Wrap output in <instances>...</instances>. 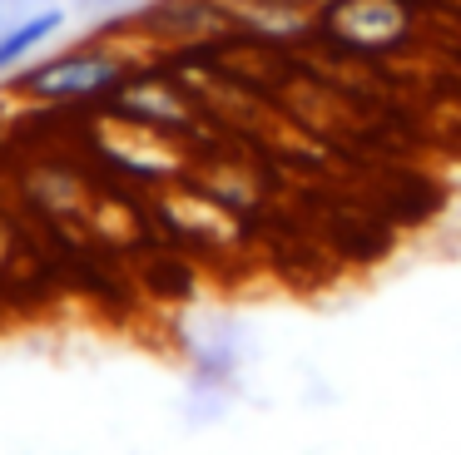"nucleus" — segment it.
Returning <instances> with one entry per match:
<instances>
[{"mask_svg":"<svg viewBox=\"0 0 461 455\" xmlns=\"http://www.w3.org/2000/svg\"><path fill=\"white\" fill-rule=\"evenodd\" d=\"M134 75V55L110 40H85L75 49L31 65L25 75H15L11 99L15 104H35V109H60V104H90V99H110L124 79Z\"/></svg>","mask_w":461,"mask_h":455,"instance_id":"1","label":"nucleus"},{"mask_svg":"<svg viewBox=\"0 0 461 455\" xmlns=\"http://www.w3.org/2000/svg\"><path fill=\"white\" fill-rule=\"evenodd\" d=\"M417 30L407 0H322V35L352 55L402 49Z\"/></svg>","mask_w":461,"mask_h":455,"instance_id":"2","label":"nucleus"},{"mask_svg":"<svg viewBox=\"0 0 461 455\" xmlns=\"http://www.w3.org/2000/svg\"><path fill=\"white\" fill-rule=\"evenodd\" d=\"M110 114L124 119V124H134V129H149V134L189 124V104L179 99V89H174L169 79H154V75H130L124 79V85L110 94Z\"/></svg>","mask_w":461,"mask_h":455,"instance_id":"3","label":"nucleus"},{"mask_svg":"<svg viewBox=\"0 0 461 455\" xmlns=\"http://www.w3.org/2000/svg\"><path fill=\"white\" fill-rule=\"evenodd\" d=\"M140 20L154 35L199 40V35H209V30L229 25V5H219V0H159V5H149Z\"/></svg>","mask_w":461,"mask_h":455,"instance_id":"4","label":"nucleus"},{"mask_svg":"<svg viewBox=\"0 0 461 455\" xmlns=\"http://www.w3.org/2000/svg\"><path fill=\"white\" fill-rule=\"evenodd\" d=\"M60 25H65V10L60 5H45V10H35V15L5 25V30H0V75H5V69H15L25 55H31V49H41Z\"/></svg>","mask_w":461,"mask_h":455,"instance_id":"5","label":"nucleus"},{"mask_svg":"<svg viewBox=\"0 0 461 455\" xmlns=\"http://www.w3.org/2000/svg\"><path fill=\"white\" fill-rule=\"evenodd\" d=\"M11 89H0V138H5V129H11Z\"/></svg>","mask_w":461,"mask_h":455,"instance_id":"6","label":"nucleus"},{"mask_svg":"<svg viewBox=\"0 0 461 455\" xmlns=\"http://www.w3.org/2000/svg\"><path fill=\"white\" fill-rule=\"evenodd\" d=\"M263 5H283V10H308V5H318V0H263Z\"/></svg>","mask_w":461,"mask_h":455,"instance_id":"7","label":"nucleus"},{"mask_svg":"<svg viewBox=\"0 0 461 455\" xmlns=\"http://www.w3.org/2000/svg\"><path fill=\"white\" fill-rule=\"evenodd\" d=\"M0 267H5V228H0Z\"/></svg>","mask_w":461,"mask_h":455,"instance_id":"8","label":"nucleus"}]
</instances>
